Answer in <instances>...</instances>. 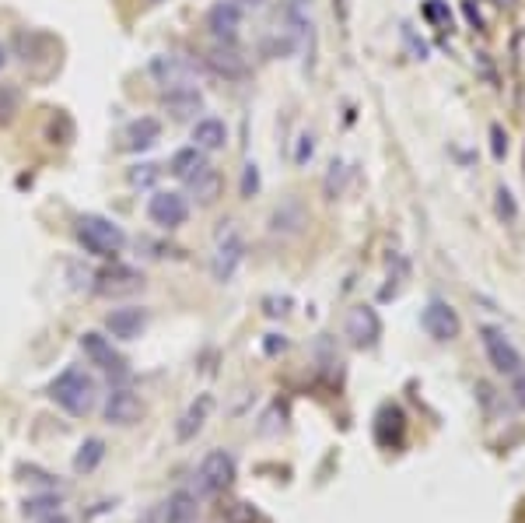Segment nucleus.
Wrapping results in <instances>:
<instances>
[{
	"mask_svg": "<svg viewBox=\"0 0 525 523\" xmlns=\"http://www.w3.org/2000/svg\"><path fill=\"white\" fill-rule=\"evenodd\" d=\"M46 523H71L67 517H46Z\"/></svg>",
	"mask_w": 525,
	"mask_h": 523,
	"instance_id": "34",
	"label": "nucleus"
},
{
	"mask_svg": "<svg viewBox=\"0 0 525 523\" xmlns=\"http://www.w3.org/2000/svg\"><path fill=\"white\" fill-rule=\"evenodd\" d=\"M144 327H148V313L137 310V306L112 310V313L105 316V330H109L116 341H133V337H141Z\"/></svg>",
	"mask_w": 525,
	"mask_h": 523,
	"instance_id": "14",
	"label": "nucleus"
},
{
	"mask_svg": "<svg viewBox=\"0 0 525 523\" xmlns=\"http://www.w3.org/2000/svg\"><path fill=\"white\" fill-rule=\"evenodd\" d=\"M49 397H53L67 415L85 419V415H91V408H95L98 387H95V380H91L88 373H81V369H64V373L49 383Z\"/></svg>",
	"mask_w": 525,
	"mask_h": 523,
	"instance_id": "1",
	"label": "nucleus"
},
{
	"mask_svg": "<svg viewBox=\"0 0 525 523\" xmlns=\"http://www.w3.org/2000/svg\"><path fill=\"white\" fill-rule=\"evenodd\" d=\"M498 211H501V214H508V218H515V201H512V194H508V190H498Z\"/></svg>",
	"mask_w": 525,
	"mask_h": 523,
	"instance_id": "28",
	"label": "nucleus"
},
{
	"mask_svg": "<svg viewBox=\"0 0 525 523\" xmlns=\"http://www.w3.org/2000/svg\"><path fill=\"white\" fill-rule=\"evenodd\" d=\"M148 218L158 225V228H179V225H186V218H189V204H186V197L182 194H175V190H158L151 201H148Z\"/></svg>",
	"mask_w": 525,
	"mask_h": 523,
	"instance_id": "8",
	"label": "nucleus"
},
{
	"mask_svg": "<svg viewBox=\"0 0 525 523\" xmlns=\"http://www.w3.org/2000/svg\"><path fill=\"white\" fill-rule=\"evenodd\" d=\"M102 457H105V442L102 439H88L85 446L78 450V457H74V471L78 474H91L102 464Z\"/></svg>",
	"mask_w": 525,
	"mask_h": 523,
	"instance_id": "21",
	"label": "nucleus"
},
{
	"mask_svg": "<svg viewBox=\"0 0 525 523\" xmlns=\"http://www.w3.org/2000/svg\"><path fill=\"white\" fill-rule=\"evenodd\" d=\"M57 510H60V499H57V496H39V499H28V503H25V517H28V520L57 517Z\"/></svg>",
	"mask_w": 525,
	"mask_h": 523,
	"instance_id": "23",
	"label": "nucleus"
},
{
	"mask_svg": "<svg viewBox=\"0 0 525 523\" xmlns=\"http://www.w3.org/2000/svg\"><path fill=\"white\" fill-rule=\"evenodd\" d=\"M151 78L162 92H189L196 88V71L193 64L179 60V57H155L151 60Z\"/></svg>",
	"mask_w": 525,
	"mask_h": 523,
	"instance_id": "6",
	"label": "nucleus"
},
{
	"mask_svg": "<svg viewBox=\"0 0 525 523\" xmlns=\"http://www.w3.org/2000/svg\"><path fill=\"white\" fill-rule=\"evenodd\" d=\"M18 109H21V96H18V88L0 85V127H4V123H11Z\"/></svg>",
	"mask_w": 525,
	"mask_h": 523,
	"instance_id": "24",
	"label": "nucleus"
},
{
	"mask_svg": "<svg viewBox=\"0 0 525 523\" xmlns=\"http://www.w3.org/2000/svg\"><path fill=\"white\" fill-rule=\"evenodd\" d=\"M81 351H85V358L91 365H98L109 380H126L130 376V365H126V358L109 344V337H102V334H95V330H88L85 337H81Z\"/></svg>",
	"mask_w": 525,
	"mask_h": 523,
	"instance_id": "4",
	"label": "nucleus"
},
{
	"mask_svg": "<svg viewBox=\"0 0 525 523\" xmlns=\"http://www.w3.org/2000/svg\"><path fill=\"white\" fill-rule=\"evenodd\" d=\"M491 137H494V155H498V158H505V151H508V137L501 134V127H494V130H491Z\"/></svg>",
	"mask_w": 525,
	"mask_h": 523,
	"instance_id": "29",
	"label": "nucleus"
},
{
	"mask_svg": "<svg viewBox=\"0 0 525 523\" xmlns=\"http://www.w3.org/2000/svg\"><path fill=\"white\" fill-rule=\"evenodd\" d=\"M158 173H162L158 165H141L137 173H130V180H133L137 187H148V183H155V180H158Z\"/></svg>",
	"mask_w": 525,
	"mask_h": 523,
	"instance_id": "26",
	"label": "nucleus"
},
{
	"mask_svg": "<svg viewBox=\"0 0 525 523\" xmlns=\"http://www.w3.org/2000/svg\"><path fill=\"white\" fill-rule=\"evenodd\" d=\"M382 334V323H378V313L371 306H354L347 313V337L354 348H371Z\"/></svg>",
	"mask_w": 525,
	"mask_h": 523,
	"instance_id": "13",
	"label": "nucleus"
},
{
	"mask_svg": "<svg viewBox=\"0 0 525 523\" xmlns=\"http://www.w3.org/2000/svg\"><path fill=\"white\" fill-rule=\"evenodd\" d=\"M298 141H301V144H298V155H294V162H298V165H305V162L312 158V151H316V141H312V134H301Z\"/></svg>",
	"mask_w": 525,
	"mask_h": 523,
	"instance_id": "27",
	"label": "nucleus"
},
{
	"mask_svg": "<svg viewBox=\"0 0 525 523\" xmlns=\"http://www.w3.org/2000/svg\"><path fill=\"white\" fill-rule=\"evenodd\" d=\"M515 394H519V404H525V369L515 376Z\"/></svg>",
	"mask_w": 525,
	"mask_h": 523,
	"instance_id": "32",
	"label": "nucleus"
},
{
	"mask_svg": "<svg viewBox=\"0 0 525 523\" xmlns=\"http://www.w3.org/2000/svg\"><path fill=\"white\" fill-rule=\"evenodd\" d=\"M242 28V7L235 0H221L207 11V32L217 39V42H232Z\"/></svg>",
	"mask_w": 525,
	"mask_h": 523,
	"instance_id": "9",
	"label": "nucleus"
},
{
	"mask_svg": "<svg viewBox=\"0 0 525 523\" xmlns=\"http://www.w3.org/2000/svg\"><path fill=\"white\" fill-rule=\"evenodd\" d=\"M242 257H246V242H242L239 228H235V225L221 228V232H217V246H214V260H210L214 278H217V281H232L235 271H239V264H242Z\"/></svg>",
	"mask_w": 525,
	"mask_h": 523,
	"instance_id": "5",
	"label": "nucleus"
},
{
	"mask_svg": "<svg viewBox=\"0 0 525 523\" xmlns=\"http://www.w3.org/2000/svg\"><path fill=\"white\" fill-rule=\"evenodd\" d=\"M287 7H291V11H298V14H308L312 0H287Z\"/></svg>",
	"mask_w": 525,
	"mask_h": 523,
	"instance_id": "31",
	"label": "nucleus"
},
{
	"mask_svg": "<svg viewBox=\"0 0 525 523\" xmlns=\"http://www.w3.org/2000/svg\"><path fill=\"white\" fill-rule=\"evenodd\" d=\"M235 4H239V7H262L266 0H235Z\"/></svg>",
	"mask_w": 525,
	"mask_h": 523,
	"instance_id": "33",
	"label": "nucleus"
},
{
	"mask_svg": "<svg viewBox=\"0 0 525 523\" xmlns=\"http://www.w3.org/2000/svg\"><path fill=\"white\" fill-rule=\"evenodd\" d=\"M421 327H424L435 341H452V337H459L462 319H459V313H455L448 303L435 299V303H428V310L421 316Z\"/></svg>",
	"mask_w": 525,
	"mask_h": 523,
	"instance_id": "12",
	"label": "nucleus"
},
{
	"mask_svg": "<svg viewBox=\"0 0 525 523\" xmlns=\"http://www.w3.org/2000/svg\"><path fill=\"white\" fill-rule=\"evenodd\" d=\"M483 348H487V358H491V365H494L498 373H505V376H519V373L525 369L519 348H515L498 327H483Z\"/></svg>",
	"mask_w": 525,
	"mask_h": 523,
	"instance_id": "7",
	"label": "nucleus"
},
{
	"mask_svg": "<svg viewBox=\"0 0 525 523\" xmlns=\"http://www.w3.org/2000/svg\"><path fill=\"white\" fill-rule=\"evenodd\" d=\"M78 242L85 246L91 257H119L123 246H126V232L112 221V218H102V214H81L78 218Z\"/></svg>",
	"mask_w": 525,
	"mask_h": 523,
	"instance_id": "2",
	"label": "nucleus"
},
{
	"mask_svg": "<svg viewBox=\"0 0 525 523\" xmlns=\"http://www.w3.org/2000/svg\"><path fill=\"white\" fill-rule=\"evenodd\" d=\"M158 137H162V123L155 116H141L126 127V148L130 151H148L158 144Z\"/></svg>",
	"mask_w": 525,
	"mask_h": 523,
	"instance_id": "15",
	"label": "nucleus"
},
{
	"mask_svg": "<svg viewBox=\"0 0 525 523\" xmlns=\"http://www.w3.org/2000/svg\"><path fill=\"white\" fill-rule=\"evenodd\" d=\"M256 190H260V169L246 165V173H242V197H256Z\"/></svg>",
	"mask_w": 525,
	"mask_h": 523,
	"instance_id": "25",
	"label": "nucleus"
},
{
	"mask_svg": "<svg viewBox=\"0 0 525 523\" xmlns=\"http://www.w3.org/2000/svg\"><path fill=\"white\" fill-rule=\"evenodd\" d=\"M148 4H165V0H148Z\"/></svg>",
	"mask_w": 525,
	"mask_h": 523,
	"instance_id": "36",
	"label": "nucleus"
},
{
	"mask_svg": "<svg viewBox=\"0 0 525 523\" xmlns=\"http://www.w3.org/2000/svg\"><path fill=\"white\" fill-rule=\"evenodd\" d=\"M196 520V496L193 492H175L165 503V523H193Z\"/></svg>",
	"mask_w": 525,
	"mask_h": 523,
	"instance_id": "20",
	"label": "nucleus"
},
{
	"mask_svg": "<svg viewBox=\"0 0 525 523\" xmlns=\"http://www.w3.org/2000/svg\"><path fill=\"white\" fill-rule=\"evenodd\" d=\"M232 478H235V457L224 453V450H214L196 467L193 488H196V496H217V492H224L232 485Z\"/></svg>",
	"mask_w": 525,
	"mask_h": 523,
	"instance_id": "3",
	"label": "nucleus"
},
{
	"mask_svg": "<svg viewBox=\"0 0 525 523\" xmlns=\"http://www.w3.org/2000/svg\"><path fill=\"white\" fill-rule=\"evenodd\" d=\"M189 183V194L200 201V204H214L217 201V194H221V173L217 169H210V165H203L193 180H186Z\"/></svg>",
	"mask_w": 525,
	"mask_h": 523,
	"instance_id": "17",
	"label": "nucleus"
},
{
	"mask_svg": "<svg viewBox=\"0 0 525 523\" xmlns=\"http://www.w3.org/2000/svg\"><path fill=\"white\" fill-rule=\"evenodd\" d=\"M7 64V50H4V42H0V67Z\"/></svg>",
	"mask_w": 525,
	"mask_h": 523,
	"instance_id": "35",
	"label": "nucleus"
},
{
	"mask_svg": "<svg viewBox=\"0 0 525 523\" xmlns=\"http://www.w3.org/2000/svg\"><path fill=\"white\" fill-rule=\"evenodd\" d=\"M210 408H214V401H210V397L203 394V397H200V401H196V404H193V408H189V411L182 415L179 428H175L182 442H186V439H193V435H196V432L203 428V421H207V415H210Z\"/></svg>",
	"mask_w": 525,
	"mask_h": 523,
	"instance_id": "18",
	"label": "nucleus"
},
{
	"mask_svg": "<svg viewBox=\"0 0 525 523\" xmlns=\"http://www.w3.org/2000/svg\"><path fill=\"white\" fill-rule=\"evenodd\" d=\"M333 11H337V18H340V25H347V0H333Z\"/></svg>",
	"mask_w": 525,
	"mask_h": 523,
	"instance_id": "30",
	"label": "nucleus"
},
{
	"mask_svg": "<svg viewBox=\"0 0 525 523\" xmlns=\"http://www.w3.org/2000/svg\"><path fill=\"white\" fill-rule=\"evenodd\" d=\"M193 144H196L200 151H221V148L228 144V127H224V119H214V116L200 119V123L193 127Z\"/></svg>",
	"mask_w": 525,
	"mask_h": 523,
	"instance_id": "16",
	"label": "nucleus"
},
{
	"mask_svg": "<svg viewBox=\"0 0 525 523\" xmlns=\"http://www.w3.org/2000/svg\"><path fill=\"white\" fill-rule=\"evenodd\" d=\"M207 67H210L217 78H224V81H242V78H249V64H246V57H242L232 42H217V46L207 53Z\"/></svg>",
	"mask_w": 525,
	"mask_h": 523,
	"instance_id": "10",
	"label": "nucleus"
},
{
	"mask_svg": "<svg viewBox=\"0 0 525 523\" xmlns=\"http://www.w3.org/2000/svg\"><path fill=\"white\" fill-rule=\"evenodd\" d=\"M165 105L172 109L175 116H189V112H196L203 105V99H200L196 88H189V92H165Z\"/></svg>",
	"mask_w": 525,
	"mask_h": 523,
	"instance_id": "22",
	"label": "nucleus"
},
{
	"mask_svg": "<svg viewBox=\"0 0 525 523\" xmlns=\"http://www.w3.org/2000/svg\"><path fill=\"white\" fill-rule=\"evenodd\" d=\"M144 415V404L141 397L130 390V387H116L109 397H105V421L109 425H137V419Z\"/></svg>",
	"mask_w": 525,
	"mask_h": 523,
	"instance_id": "11",
	"label": "nucleus"
},
{
	"mask_svg": "<svg viewBox=\"0 0 525 523\" xmlns=\"http://www.w3.org/2000/svg\"><path fill=\"white\" fill-rule=\"evenodd\" d=\"M207 165V158H203V151L193 144V148H182V151H175L172 155V176H179V180H193L200 169Z\"/></svg>",
	"mask_w": 525,
	"mask_h": 523,
	"instance_id": "19",
	"label": "nucleus"
}]
</instances>
